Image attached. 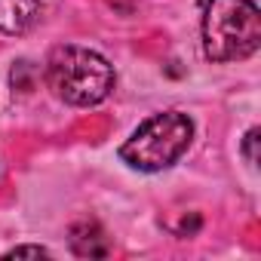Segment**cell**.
Returning a JSON list of instances; mask_svg holds the SVG:
<instances>
[{
    "label": "cell",
    "mask_w": 261,
    "mask_h": 261,
    "mask_svg": "<svg viewBox=\"0 0 261 261\" xmlns=\"http://www.w3.org/2000/svg\"><path fill=\"white\" fill-rule=\"evenodd\" d=\"M114 68L105 56L86 46H56L46 59V83L49 89L77 108H92L101 105L111 89H114Z\"/></svg>",
    "instance_id": "1"
},
{
    "label": "cell",
    "mask_w": 261,
    "mask_h": 261,
    "mask_svg": "<svg viewBox=\"0 0 261 261\" xmlns=\"http://www.w3.org/2000/svg\"><path fill=\"white\" fill-rule=\"evenodd\" d=\"M261 13L255 0H206L203 49L212 62H243L258 53Z\"/></svg>",
    "instance_id": "2"
},
{
    "label": "cell",
    "mask_w": 261,
    "mask_h": 261,
    "mask_svg": "<svg viewBox=\"0 0 261 261\" xmlns=\"http://www.w3.org/2000/svg\"><path fill=\"white\" fill-rule=\"evenodd\" d=\"M194 123L181 111H163L139 123V129L120 148V160L139 172L169 169L191 145Z\"/></svg>",
    "instance_id": "3"
},
{
    "label": "cell",
    "mask_w": 261,
    "mask_h": 261,
    "mask_svg": "<svg viewBox=\"0 0 261 261\" xmlns=\"http://www.w3.org/2000/svg\"><path fill=\"white\" fill-rule=\"evenodd\" d=\"M43 4L40 0H0V31L25 34L40 22Z\"/></svg>",
    "instance_id": "4"
},
{
    "label": "cell",
    "mask_w": 261,
    "mask_h": 261,
    "mask_svg": "<svg viewBox=\"0 0 261 261\" xmlns=\"http://www.w3.org/2000/svg\"><path fill=\"white\" fill-rule=\"evenodd\" d=\"M71 249L80 258H105L111 252V243L95 221H77L71 227Z\"/></svg>",
    "instance_id": "5"
},
{
    "label": "cell",
    "mask_w": 261,
    "mask_h": 261,
    "mask_svg": "<svg viewBox=\"0 0 261 261\" xmlns=\"http://www.w3.org/2000/svg\"><path fill=\"white\" fill-rule=\"evenodd\" d=\"M7 258H49V252L43 246H16L7 252Z\"/></svg>",
    "instance_id": "6"
},
{
    "label": "cell",
    "mask_w": 261,
    "mask_h": 261,
    "mask_svg": "<svg viewBox=\"0 0 261 261\" xmlns=\"http://www.w3.org/2000/svg\"><path fill=\"white\" fill-rule=\"evenodd\" d=\"M255 142H258V129H249V136H246V157H249V163L258 160L255 157Z\"/></svg>",
    "instance_id": "7"
}]
</instances>
